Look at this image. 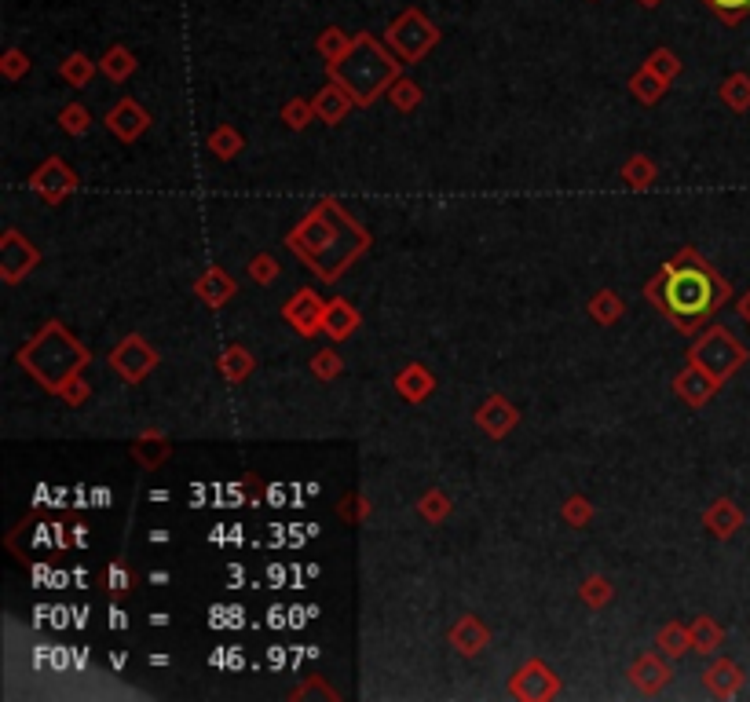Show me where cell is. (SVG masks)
<instances>
[{"instance_id": "6da1fadb", "label": "cell", "mask_w": 750, "mask_h": 702, "mask_svg": "<svg viewBox=\"0 0 750 702\" xmlns=\"http://www.w3.org/2000/svg\"><path fill=\"white\" fill-rule=\"evenodd\" d=\"M725 297L729 286L714 275V267L696 249H681V256L648 282V300L681 333H696L725 304Z\"/></svg>"}, {"instance_id": "7a4b0ae2", "label": "cell", "mask_w": 750, "mask_h": 702, "mask_svg": "<svg viewBox=\"0 0 750 702\" xmlns=\"http://www.w3.org/2000/svg\"><path fill=\"white\" fill-rule=\"evenodd\" d=\"M286 245L322 282H333L370 245V238H366V231L355 224L352 216L341 213V205L333 202V198H326V202H319L304 216V224L297 231H290Z\"/></svg>"}, {"instance_id": "3957f363", "label": "cell", "mask_w": 750, "mask_h": 702, "mask_svg": "<svg viewBox=\"0 0 750 702\" xmlns=\"http://www.w3.org/2000/svg\"><path fill=\"white\" fill-rule=\"evenodd\" d=\"M399 55H392L388 48H381L374 33H355L352 48L330 63V81L352 96L355 107H370L381 92L392 88V81L399 77Z\"/></svg>"}, {"instance_id": "277c9868", "label": "cell", "mask_w": 750, "mask_h": 702, "mask_svg": "<svg viewBox=\"0 0 750 702\" xmlns=\"http://www.w3.org/2000/svg\"><path fill=\"white\" fill-rule=\"evenodd\" d=\"M19 362L22 370H30L48 392H63L66 384L74 381V373L88 362V351L59 322H48L41 337L22 348Z\"/></svg>"}, {"instance_id": "5b68a950", "label": "cell", "mask_w": 750, "mask_h": 702, "mask_svg": "<svg viewBox=\"0 0 750 702\" xmlns=\"http://www.w3.org/2000/svg\"><path fill=\"white\" fill-rule=\"evenodd\" d=\"M385 41L399 55V63H418V59H425L436 48L440 30L418 8H407L399 19H392V26L385 30Z\"/></svg>"}, {"instance_id": "8992f818", "label": "cell", "mask_w": 750, "mask_h": 702, "mask_svg": "<svg viewBox=\"0 0 750 702\" xmlns=\"http://www.w3.org/2000/svg\"><path fill=\"white\" fill-rule=\"evenodd\" d=\"M692 362H699L714 381L725 384L732 373L747 362V348H743L729 330L714 326V330L703 333V341H696V348H692Z\"/></svg>"}, {"instance_id": "52a82bcc", "label": "cell", "mask_w": 750, "mask_h": 702, "mask_svg": "<svg viewBox=\"0 0 750 702\" xmlns=\"http://www.w3.org/2000/svg\"><path fill=\"white\" fill-rule=\"evenodd\" d=\"M110 366H114V370H118L129 384H140L143 377L158 366V355H154V348H150L143 337H129L121 348H114V355H110Z\"/></svg>"}, {"instance_id": "ba28073f", "label": "cell", "mask_w": 750, "mask_h": 702, "mask_svg": "<svg viewBox=\"0 0 750 702\" xmlns=\"http://www.w3.org/2000/svg\"><path fill=\"white\" fill-rule=\"evenodd\" d=\"M513 695L516 699H527V702H538V699H553V695L560 692V681H557V673L549 670L546 662H527L524 670H516L513 677Z\"/></svg>"}, {"instance_id": "9c48e42d", "label": "cell", "mask_w": 750, "mask_h": 702, "mask_svg": "<svg viewBox=\"0 0 750 702\" xmlns=\"http://www.w3.org/2000/svg\"><path fill=\"white\" fill-rule=\"evenodd\" d=\"M41 264V253L33 249L19 231H4V242H0V271H4V282H19L26 271Z\"/></svg>"}, {"instance_id": "30bf717a", "label": "cell", "mask_w": 750, "mask_h": 702, "mask_svg": "<svg viewBox=\"0 0 750 702\" xmlns=\"http://www.w3.org/2000/svg\"><path fill=\"white\" fill-rule=\"evenodd\" d=\"M282 315H286V322H290L300 337H315V333L322 330V319H326V304H322L311 289H300L297 297L282 308Z\"/></svg>"}, {"instance_id": "8fae6325", "label": "cell", "mask_w": 750, "mask_h": 702, "mask_svg": "<svg viewBox=\"0 0 750 702\" xmlns=\"http://www.w3.org/2000/svg\"><path fill=\"white\" fill-rule=\"evenodd\" d=\"M30 187H33L37 194H41L44 202H52V205H55V202H63L66 194L74 191V187H77V176H74L70 169H66V165H63L59 158H48V161L41 165V169L33 172Z\"/></svg>"}, {"instance_id": "7c38bea8", "label": "cell", "mask_w": 750, "mask_h": 702, "mask_svg": "<svg viewBox=\"0 0 750 702\" xmlns=\"http://www.w3.org/2000/svg\"><path fill=\"white\" fill-rule=\"evenodd\" d=\"M107 125H110V132H114L118 139L132 143V139L140 136L143 128L150 125V114L140 107V103H136V99H121L118 107L107 114Z\"/></svg>"}, {"instance_id": "4fadbf2b", "label": "cell", "mask_w": 750, "mask_h": 702, "mask_svg": "<svg viewBox=\"0 0 750 702\" xmlns=\"http://www.w3.org/2000/svg\"><path fill=\"white\" fill-rule=\"evenodd\" d=\"M674 388H677V395H681V399H688V403H692V406H703V403H707V399H710V395L718 392L721 384L714 381V377H710V373L703 370L699 362H688V366H685V373L677 377V384H674Z\"/></svg>"}, {"instance_id": "5bb4252c", "label": "cell", "mask_w": 750, "mask_h": 702, "mask_svg": "<svg viewBox=\"0 0 750 702\" xmlns=\"http://www.w3.org/2000/svg\"><path fill=\"white\" fill-rule=\"evenodd\" d=\"M476 421H480V428L487 432V436L502 439L509 436V428L516 425V410L509 403H505L502 395H491L487 403L480 406V414H476Z\"/></svg>"}, {"instance_id": "9a60e30c", "label": "cell", "mask_w": 750, "mask_h": 702, "mask_svg": "<svg viewBox=\"0 0 750 702\" xmlns=\"http://www.w3.org/2000/svg\"><path fill=\"white\" fill-rule=\"evenodd\" d=\"M311 107H315V117H322L326 125H337V121H344V114H348L355 103H352V96H348V92L337 85V81H330V85L322 88L319 96L311 99Z\"/></svg>"}, {"instance_id": "2e32d148", "label": "cell", "mask_w": 750, "mask_h": 702, "mask_svg": "<svg viewBox=\"0 0 750 702\" xmlns=\"http://www.w3.org/2000/svg\"><path fill=\"white\" fill-rule=\"evenodd\" d=\"M630 681H633V688H637V692L655 695L666 681H670V666H666L663 659H655V655H644V659L633 662Z\"/></svg>"}, {"instance_id": "e0dca14e", "label": "cell", "mask_w": 750, "mask_h": 702, "mask_svg": "<svg viewBox=\"0 0 750 702\" xmlns=\"http://www.w3.org/2000/svg\"><path fill=\"white\" fill-rule=\"evenodd\" d=\"M487 626H483L476 615H465L458 618V626L450 629V644L461 651V655H480L483 648H487Z\"/></svg>"}, {"instance_id": "ac0fdd59", "label": "cell", "mask_w": 750, "mask_h": 702, "mask_svg": "<svg viewBox=\"0 0 750 702\" xmlns=\"http://www.w3.org/2000/svg\"><path fill=\"white\" fill-rule=\"evenodd\" d=\"M198 297L209 304V308H220V304H227V300L235 297V282L227 278L224 267H209L202 278H198Z\"/></svg>"}, {"instance_id": "d6986e66", "label": "cell", "mask_w": 750, "mask_h": 702, "mask_svg": "<svg viewBox=\"0 0 750 702\" xmlns=\"http://www.w3.org/2000/svg\"><path fill=\"white\" fill-rule=\"evenodd\" d=\"M355 326H359V311H355L348 300H330V304H326V319H322V330L330 333L333 341H344V337H352Z\"/></svg>"}, {"instance_id": "ffe728a7", "label": "cell", "mask_w": 750, "mask_h": 702, "mask_svg": "<svg viewBox=\"0 0 750 702\" xmlns=\"http://www.w3.org/2000/svg\"><path fill=\"white\" fill-rule=\"evenodd\" d=\"M396 388H399V395L403 399H410V403H421V399H429L432 395V388H436V381H432V373L425 370V366H410V370H403L396 377Z\"/></svg>"}, {"instance_id": "44dd1931", "label": "cell", "mask_w": 750, "mask_h": 702, "mask_svg": "<svg viewBox=\"0 0 750 702\" xmlns=\"http://www.w3.org/2000/svg\"><path fill=\"white\" fill-rule=\"evenodd\" d=\"M740 684H743V670L729 659L714 662V666L707 670V688L714 695H721V699H729V695L740 692Z\"/></svg>"}, {"instance_id": "7402d4cb", "label": "cell", "mask_w": 750, "mask_h": 702, "mask_svg": "<svg viewBox=\"0 0 750 702\" xmlns=\"http://www.w3.org/2000/svg\"><path fill=\"white\" fill-rule=\"evenodd\" d=\"M666 85H670V81H663V77L655 74L652 66H641V70H637V74L630 77V92H633L637 99H641V103H648V107L663 99Z\"/></svg>"}, {"instance_id": "603a6c76", "label": "cell", "mask_w": 750, "mask_h": 702, "mask_svg": "<svg viewBox=\"0 0 750 702\" xmlns=\"http://www.w3.org/2000/svg\"><path fill=\"white\" fill-rule=\"evenodd\" d=\"M703 523H707L710 531L718 534V538H729L732 531H740V523H743V516H740V509L732 505V501H714V509L703 516Z\"/></svg>"}, {"instance_id": "cb8c5ba5", "label": "cell", "mask_w": 750, "mask_h": 702, "mask_svg": "<svg viewBox=\"0 0 750 702\" xmlns=\"http://www.w3.org/2000/svg\"><path fill=\"white\" fill-rule=\"evenodd\" d=\"M352 41H355V37H352V33H344L341 26H326V30L315 37V52H319L326 63H337V59L352 48Z\"/></svg>"}, {"instance_id": "d4e9b609", "label": "cell", "mask_w": 750, "mask_h": 702, "mask_svg": "<svg viewBox=\"0 0 750 702\" xmlns=\"http://www.w3.org/2000/svg\"><path fill=\"white\" fill-rule=\"evenodd\" d=\"M99 70H103L110 81H125V77L136 70V55H132L125 44H114V48H110V52L99 59Z\"/></svg>"}, {"instance_id": "484cf974", "label": "cell", "mask_w": 750, "mask_h": 702, "mask_svg": "<svg viewBox=\"0 0 750 702\" xmlns=\"http://www.w3.org/2000/svg\"><path fill=\"white\" fill-rule=\"evenodd\" d=\"M92 74H96V63H92L88 55H81V52L66 55V63L59 66V77H63L66 85H74V88H85L88 81H92Z\"/></svg>"}, {"instance_id": "4316f807", "label": "cell", "mask_w": 750, "mask_h": 702, "mask_svg": "<svg viewBox=\"0 0 750 702\" xmlns=\"http://www.w3.org/2000/svg\"><path fill=\"white\" fill-rule=\"evenodd\" d=\"M655 644H659V651H663V655H674V659H681V655L692 648V633H688L685 626H677V622H666V626L659 629V640H655Z\"/></svg>"}, {"instance_id": "83f0119b", "label": "cell", "mask_w": 750, "mask_h": 702, "mask_svg": "<svg viewBox=\"0 0 750 702\" xmlns=\"http://www.w3.org/2000/svg\"><path fill=\"white\" fill-rule=\"evenodd\" d=\"M622 180L630 183L633 191H644V187H652L655 183V165L644 154H633L626 165H622Z\"/></svg>"}, {"instance_id": "f1b7e54d", "label": "cell", "mask_w": 750, "mask_h": 702, "mask_svg": "<svg viewBox=\"0 0 750 702\" xmlns=\"http://www.w3.org/2000/svg\"><path fill=\"white\" fill-rule=\"evenodd\" d=\"M688 633H692V648L699 651V655H707V651H718L721 644V629L714 626V618H696L692 626H688Z\"/></svg>"}, {"instance_id": "f546056e", "label": "cell", "mask_w": 750, "mask_h": 702, "mask_svg": "<svg viewBox=\"0 0 750 702\" xmlns=\"http://www.w3.org/2000/svg\"><path fill=\"white\" fill-rule=\"evenodd\" d=\"M220 370H224L227 381H246L249 370H253V359H249V351L246 348H227L224 351V359H220Z\"/></svg>"}, {"instance_id": "4dcf8cb0", "label": "cell", "mask_w": 750, "mask_h": 702, "mask_svg": "<svg viewBox=\"0 0 750 702\" xmlns=\"http://www.w3.org/2000/svg\"><path fill=\"white\" fill-rule=\"evenodd\" d=\"M209 150H213L216 158H235L238 150H242V136L231 125H220L209 132Z\"/></svg>"}, {"instance_id": "1f68e13d", "label": "cell", "mask_w": 750, "mask_h": 702, "mask_svg": "<svg viewBox=\"0 0 750 702\" xmlns=\"http://www.w3.org/2000/svg\"><path fill=\"white\" fill-rule=\"evenodd\" d=\"M721 99H725L732 110H747L750 107V77L747 74H732L729 81L721 85Z\"/></svg>"}, {"instance_id": "d6a6232c", "label": "cell", "mask_w": 750, "mask_h": 702, "mask_svg": "<svg viewBox=\"0 0 750 702\" xmlns=\"http://www.w3.org/2000/svg\"><path fill=\"white\" fill-rule=\"evenodd\" d=\"M703 4H707L725 26H736V22H743L750 15V0H703Z\"/></svg>"}, {"instance_id": "836d02e7", "label": "cell", "mask_w": 750, "mask_h": 702, "mask_svg": "<svg viewBox=\"0 0 750 702\" xmlns=\"http://www.w3.org/2000/svg\"><path fill=\"white\" fill-rule=\"evenodd\" d=\"M388 99H392L399 110H410V107H418V103H421V88L414 85L410 77H396V81H392V88H388Z\"/></svg>"}, {"instance_id": "e575fe53", "label": "cell", "mask_w": 750, "mask_h": 702, "mask_svg": "<svg viewBox=\"0 0 750 702\" xmlns=\"http://www.w3.org/2000/svg\"><path fill=\"white\" fill-rule=\"evenodd\" d=\"M590 315H593L597 322H604V326H611V322H615V319L622 315V300L615 297V293H608V289H604V293H597V297H593Z\"/></svg>"}, {"instance_id": "d590c367", "label": "cell", "mask_w": 750, "mask_h": 702, "mask_svg": "<svg viewBox=\"0 0 750 702\" xmlns=\"http://www.w3.org/2000/svg\"><path fill=\"white\" fill-rule=\"evenodd\" d=\"M644 66H652V70L663 77V81H674V77L681 74V59H677L670 48H655V52L648 55V63H644Z\"/></svg>"}, {"instance_id": "8d00e7d4", "label": "cell", "mask_w": 750, "mask_h": 702, "mask_svg": "<svg viewBox=\"0 0 750 702\" xmlns=\"http://www.w3.org/2000/svg\"><path fill=\"white\" fill-rule=\"evenodd\" d=\"M611 593H615V589H611V582L604 575H593L582 582V600L590 607H604L611 600Z\"/></svg>"}, {"instance_id": "74e56055", "label": "cell", "mask_w": 750, "mask_h": 702, "mask_svg": "<svg viewBox=\"0 0 750 702\" xmlns=\"http://www.w3.org/2000/svg\"><path fill=\"white\" fill-rule=\"evenodd\" d=\"M88 121H92V117H88V110L81 107V103H70V107H66L63 114H59V125H63L66 132H70V136H85V132H88Z\"/></svg>"}, {"instance_id": "f35d334b", "label": "cell", "mask_w": 750, "mask_h": 702, "mask_svg": "<svg viewBox=\"0 0 750 702\" xmlns=\"http://www.w3.org/2000/svg\"><path fill=\"white\" fill-rule=\"evenodd\" d=\"M311 117H315V107H311V103H304V99H293V103H286V107H282V121H286L290 128H304Z\"/></svg>"}, {"instance_id": "ab89813d", "label": "cell", "mask_w": 750, "mask_h": 702, "mask_svg": "<svg viewBox=\"0 0 750 702\" xmlns=\"http://www.w3.org/2000/svg\"><path fill=\"white\" fill-rule=\"evenodd\" d=\"M311 373H315V377H322V381H333V377L341 373V359H337V351H319V355L311 359Z\"/></svg>"}, {"instance_id": "60d3db41", "label": "cell", "mask_w": 750, "mask_h": 702, "mask_svg": "<svg viewBox=\"0 0 750 702\" xmlns=\"http://www.w3.org/2000/svg\"><path fill=\"white\" fill-rule=\"evenodd\" d=\"M421 512L429 516L432 523H440L443 516L450 512V501H447V494H440V490H429L425 498H421Z\"/></svg>"}, {"instance_id": "b9f144b4", "label": "cell", "mask_w": 750, "mask_h": 702, "mask_svg": "<svg viewBox=\"0 0 750 702\" xmlns=\"http://www.w3.org/2000/svg\"><path fill=\"white\" fill-rule=\"evenodd\" d=\"M590 516H593L590 501H586V498H568V505H564V520H568L571 527H586V523H590Z\"/></svg>"}, {"instance_id": "7bdbcfd3", "label": "cell", "mask_w": 750, "mask_h": 702, "mask_svg": "<svg viewBox=\"0 0 750 702\" xmlns=\"http://www.w3.org/2000/svg\"><path fill=\"white\" fill-rule=\"evenodd\" d=\"M0 70H4V77H11V81H19L26 70H30V59L19 52V48H8L4 52V63H0Z\"/></svg>"}, {"instance_id": "ee69618b", "label": "cell", "mask_w": 750, "mask_h": 702, "mask_svg": "<svg viewBox=\"0 0 750 702\" xmlns=\"http://www.w3.org/2000/svg\"><path fill=\"white\" fill-rule=\"evenodd\" d=\"M249 275L257 278V282H275V278H279V264H275L268 253L253 256V264H249Z\"/></svg>"}, {"instance_id": "f6af8a7d", "label": "cell", "mask_w": 750, "mask_h": 702, "mask_svg": "<svg viewBox=\"0 0 750 702\" xmlns=\"http://www.w3.org/2000/svg\"><path fill=\"white\" fill-rule=\"evenodd\" d=\"M165 454H169V447H165L161 439H158V447H147V439H140V443H136V458L147 461V465H158Z\"/></svg>"}, {"instance_id": "bcb514c9", "label": "cell", "mask_w": 750, "mask_h": 702, "mask_svg": "<svg viewBox=\"0 0 750 702\" xmlns=\"http://www.w3.org/2000/svg\"><path fill=\"white\" fill-rule=\"evenodd\" d=\"M110 593L114 596L129 593V571L125 567H110Z\"/></svg>"}, {"instance_id": "7dc6e473", "label": "cell", "mask_w": 750, "mask_h": 702, "mask_svg": "<svg viewBox=\"0 0 750 702\" xmlns=\"http://www.w3.org/2000/svg\"><path fill=\"white\" fill-rule=\"evenodd\" d=\"M85 392H88V384H85V381H77V377H74V381L66 384V388H63L59 395H66V403H81V399H85Z\"/></svg>"}, {"instance_id": "c3c4849f", "label": "cell", "mask_w": 750, "mask_h": 702, "mask_svg": "<svg viewBox=\"0 0 750 702\" xmlns=\"http://www.w3.org/2000/svg\"><path fill=\"white\" fill-rule=\"evenodd\" d=\"M359 509H363V505H359V498H355V494H344V505H341L344 520H348V516L355 520V516H359Z\"/></svg>"}, {"instance_id": "681fc988", "label": "cell", "mask_w": 750, "mask_h": 702, "mask_svg": "<svg viewBox=\"0 0 750 702\" xmlns=\"http://www.w3.org/2000/svg\"><path fill=\"white\" fill-rule=\"evenodd\" d=\"M740 311H743V319H747V322H750V293H747V297H743V300H740Z\"/></svg>"}, {"instance_id": "f907efd6", "label": "cell", "mask_w": 750, "mask_h": 702, "mask_svg": "<svg viewBox=\"0 0 750 702\" xmlns=\"http://www.w3.org/2000/svg\"><path fill=\"white\" fill-rule=\"evenodd\" d=\"M637 4H641V8H655V4H659V0H637Z\"/></svg>"}]
</instances>
